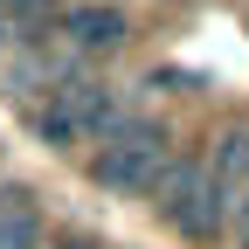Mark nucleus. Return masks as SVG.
<instances>
[{"label":"nucleus","instance_id":"1","mask_svg":"<svg viewBox=\"0 0 249 249\" xmlns=\"http://www.w3.org/2000/svg\"><path fill=\"white\" fill-rule=\"evenodd\" d=\"M97 180L111 187V194H145V187H160L166 166H173V139L160 118H118L104 145H97Z\"/></svg>","mask_w":249,"mask_h":249},{"label":"nucleus","instance_id":"2","mask_svg":"<svg viewBox=\"0 0 249 249\" xmlns=\"http://www.w3.org/2000/svg\"><path fill=\"white\" fill-rule=\"evenodd\" d=\"M118 124V97L111 83H55L49 97L35 104V132L49 145H90Z\"/></svg>","mask_w":249,"mask_h":249},{"label":"nucleus","instance_id":"3","mask_svg":"<svg viewBox=\"0 0 249 249\" xmlns=\"http://www.w3.org/2000/svg\"><path fill=\"white\" fill-rule=\"evenodd\" d=\"M160 214H166L173 229H187L194 242H214L229 208H222V194H214V180H208L201 160H173L166 180H160Z\"/></svg>","mask_w":249,"mask_h":249},{"label":"nucleus","instance_id":"4","mask_svg":"<svg viewBox=\"0 0 249 249\" xmlns=\"http://www.w3.org/2000/svg\"><path fill=\"white\" fill-rule=\"evenodd\" d=\"M42 242V208L28 187H0V249H35Z\"/></svg>","mask_w":249,"mask_h":249},{"label":"nucleus","instance_id":"5","mask_svg":"<svg viewBox=\"0 0 249 249\" xmlns=\"http://www.w3.org/2000/svg\"><path fill=\"white\" fill-rule=\"evenodd\" d=\"M62 35H70L76 49H111L124 35V21H118V7H76L70 21H62Z\"/></svg>","mask_w":249,"mask_h":249},{"label":"nucleus","instance_id":"6","mask_svg":"<svg viewBox=\"0 0 249 249\" xmlns=\"http://www.w3.org/2000/svg\"><path fill=\"white\" fill-rule=\"evenodd\" d=\"M235 249H249V194H242V214H235Z\"/></svg>","mask_w":249,"mask_h":249},{"label":"nucleus","instance_id":"7","mask_svg":"<svg viewBox=\"0 0 249 249\" xmlns=\"http://www.w3.org/2000/svg\"><path fill=\"white\" fill-rule=\"evenodd\" d=\"M49 249H97L90 235H62V242H49Z\"/></svg>","mask_w":249,"mask_h":249},{"label":"nucleus","instance_id":"8","mask_svg":"<svg viewBox=\"0 0 249 249\" xmlns=\"http://www.w3.org/2000/svg\"><path fill=\"white\" fill-rule=\"evenodd\" d=\"M7 7H14V14H42L49 0H7Z\"/></svg>","mask_w":249,"mask_h":249}]
</instances>
